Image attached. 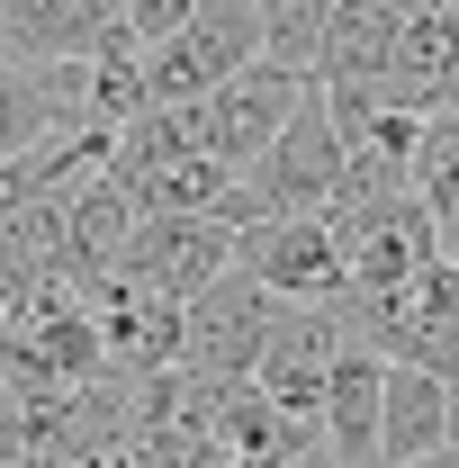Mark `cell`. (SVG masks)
Listing matches in <instances>:
<instances>
[{
    "label": "cell",
    "instance_id": "6da1fadb",
    "mask_svg": "<svg viewBox=\"0 0 459 468\" xmlns=\"http://www.w3.org/2000/svg\"><path fill=\"white\" fill-rule=\"evenodd\" d=\"M252 63H271L262 0H198L189 27L144 55V109H198V100H217L226 81H243Z\"/></svg>",
    "mask_w": 459,
    "mask_h": 468
},
{
    "label": "cell",
    "instance_id": "7a4b0ae2",
    "mask_svg": "<svg viewBox=\"0 0 459 468\" xmlns=\"http://www.w3.org/2000/svg\"><path fill=\"white\" fill-rule=\"evenodd\" d=\"M280 315H288V297H271L234 261L226 280L189 306V324H180V369L208 378V388H252V369H262V351L280 334Z\"/></svg>",
    "mask_w": 459,
    "mask_h": 468
},
{
    "label": "cell",
    "instance_id": "3957f363",
    "mask_svg": "<svg viewBox=\"0 0 459 468\" xmlns=\"http://www.w3.org/2000/svg\"><path fill=\"white\" fill-rule=\"evenodd\" d=\"M306 90L315 81H297V72H280V63H252L243 81H226L217 100H198V109H180V126H189V144L217 163V172H262V154L288 135V117L306 109Z\"/></svg>",
    "mask_w": 459,
    "mask_h": 468
},
{
    "label": "cell",
    "instance_id": "277c9868",
    "mask_svg": "<svg viewBox=\"0 0 459 468\" xmlns=\"http://www.w3.org/2000/svg\"><path fill=\"white\" fill-rule=\"evenodd\" d=\"M0 55L18 63H117L135 55L126 0H0Z\"/></svg>",
    "mask_w": 459,
    "mask_h": 468
},
{
    "label": "cell",
    "instance_id": "5b68a950",
    "mask_svg": "<svg viewBox=\"0 0 459 468\" xmlns=\"http://www.w3.org/2000/svg\"><path fill=\"white\" fill-rule=\"evenodd\" d=\"M234 252H243V234H234L226 217H144V234H135L126 261H117V280L172 297V306H198V297L234 271Z\"/></svg>",
    "mask_w": 459,
    "mask_h": 468
},
{
    "label": "cell",
    "instance_id": "8992f818",
    "mask_svg": "<svg viewBox=\"0 0 459 468\" xmlns=\"http://www.w3.org/2000/svg\"><path fill=\"white\" fill-rule=\"evenodd\" d=\"M252 280L288 306H343L351 297V243L334 217H288V226H252L234 252Z\"/></svg>",
    "mask_w": 459,
    "mask_h": 468
},
{
    "label": "cell",
    "instance_id": "52a82bcc",
    "mask_svg": "<svg viewBox=\"0 0 459 468\" xmlns=\"http://www.w3.org/2000/svg\"><path fill=\"white\" fill-rule=\"evenodd\" d=\"M351 351L343 334V306H288L271 351H262V369H252V388L288 414V423H315L325 432V397H334V360Z\"/></svg>",
    "mask_w": 459,
    "mask_h": 468
},
{
    "label": "cell",
    "instance_id": "ba28073f",
    "mask_svg": "<svg viewBox=\"0 0 459 468\" xmlns=\"http://www.w3.org/2000/svg\"><path fill=\"white\" fill-rule=\"evenodd\" d=\"M432 460H451V378H432V369H388L379 468H432Z\"/></svg>",
    "mask_w": 459,
    "mask_h": 468
},
{
    "label": "cell",
    "instance_id": "9c48e42d",
    "mask_svg": "<svg viewBox=\"0 0 459 468\" xmlns=\"http://www.w3.org/2000/svg\"><path fill=\"white\" fill-rule=\"evenodd\" d=\"M379 432H388V360L351 343L334 360V397H325V441L343 468H379Z\"/></svg>",
    "mask_w": 459,
    "mask_h": 468
},
{
    "label": "cell",
    "instance_id": "30bf717a",
    "mask_svg": "<svg viewBox=\"0 0 459 468\" xmlns=\"http://www.w3.org/2000/svg\"><path fill=\"white\" fill-rule=\"evenodd\" d=\"M63 144L55 135V100H46V72L18 55H0V163H18V154H46Z\"/></svg>",
    "mask_w": 459,
    "mask_h": 468
},
{
    "label": "cell",
    "instance_id": "8fae6325",
    "mask_svg": "<svg viewBox=\"0 0 459 468\" xmlns=\"http://www.w3.org/2000/svg\"><path fill=\"white\" fill-rule=\"evenodd\" d=\"M414 189L432 217H459V109H442L423 126V154H414Z\"/></svg>",
    "mask_w": 459,
    "mask_h": 468
},
{
    "label": "cell",
    "instance_id": "7c38bea8",
    "mask_svg": "<svg viewBox=\"0 0 459 468\" xmlns=\"http://www.w3.org/2000/svg\"><path fill=\"white\" fill-rule=\"evenodd\" d=\"M180 468H252V460H243L234 441H208V451H189V460H180Z\"/></svg>",
    "mask_w": 459,
    "mask_h": 468
}]
</instances>
